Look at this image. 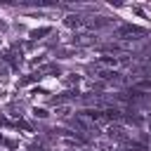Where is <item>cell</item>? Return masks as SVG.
Masks as SVG:
<instances>
[{
    "label": "cell",
    "mask_w": 151,
    "mask_h": 151,
    "mask_svg": "<svg viewBox=\"0 0 151 151\" xmlns=\"http://www.w3.org/2000/svg\"><path fill=\"white\" fill-rule=\"evenodd\" d=\"M80 118H85V120H90L92 125H104V123H111L109 118H106V113H104V109H83L80 113H78Z\"/></svg>",
    "instance_id": "1"
},
{
    "label": "cell",
    "mask_w": 151,
    "mask_h": 151,
    "mask_svg": "<svg viewBox=\"0 0 151 151\" xmlns=\"http://www.w3.org/2000/svg\"><path fill=\"white\" fill-rule=\"evenodd\" d=\"M146 31L139 28V26H132V24H125L116 31V38H123V40H137V38H144Z\"/></svg>",
    "instance_id": "2"
},
{
    "label": "cell",
    "mask_w": 151,
    "mask_h": 151,
    "mask_svg": "<svg viewBox=\"0 0 151 151\" xmlns=\"http://www.w3.org/2000/svg\"><path fill=\"white\" fill-rule=\"evenodd\" d=\"M64 24H66L68 28H85V24H87V19H85L83 14H66V19H64Z\"/></svg>",
    "instance_id": "3"
},
{
    "label": "cell",
    "mask_w": 151,
    "mask_h": 151,
    "mask_svg": "<svg viewBox=\"0 0 151 151\" xmlns=\"http://www.w3.org/2000/svg\"><path fill=\"white\" fill-rule=\"evenodd\" d=\"M76 97H78V92H76V90H66V92H61V94L52 97L50 101H52L54 106H64V101H71V99H76Z\"/></svg>",
    "instance_id": "4"
},
{
    "label": "cell",
    "mask_w": 151,
    "mask_h": 151,
    "mask_svg": "<svg viewBox=\"0 0 151 151\" xmlns=\"http://www.w3.org/2000/svg\"><path fill=\"white\" fill-rule=\"evenodd\" d=\"M94 42H97V35L92 33H78L73 38V45H94Z\"/></svg>",
    "instance_id": "5"
},
{
    "label": "cell",
    "mask_w": 151,
    "mask_h": 151,
    "mask_svg": "<svg viewBox=\"0 0 151 151\" xmlns=\"http://www.w3.org/2000/svg\"><path fill=\"white\" fill-rule=\"evenodd\" d=\"M109 134H111V137H116V139H120L123 144L127 142V137H125V130H123L120 125H111V127H109Z\"/></svg>",
    "instance_id": "6"
},
{
    "label": "cell",
    "mask_w": 151,
    "mask_h": 151,
    "mask_svg": "<svg viewBox=\"0 0 151 151\" xmlns=\"http://www.w3.org/2000/svg\"><path fill=\"white\" fill-rule=\"evenodd\" d=\"M47 33H52V28H50V26H42V28L31 31V38H33V40H38V38H42V35H47Z\"/></svg>",
    "instance_id": "7"
},
{
    "label": "cell",
    "mask_w": 151,
    "mask_h": 151,
    "mask_svg": "<svg viewBox=\"0 0 151 151\" xmlns=\"http://www.w3.org/2000/svg\"><path fill=\"white\" fill-rule=\"evenodd\" d=\"M132 87H134V90H139V92H146V90H151V78H144V80L134 83Z\"/></svg>",
    "instance_id": "8"
},
{
    "label": "cell",
    "mask_w": 151,
    "mask_h": 151,
    "mask_svg": "<svg viewBox=\"0 0 151 151\" xmlns=\"http://www.w3.org/2000/svg\"><path fill=\"white\" fill-rule=\"evenodd\" d=\"M14 125H17V127H21V130H26V132H31V130H33V127H31V125H28L26 120H17Z\"/></svg>",
    "instance_id": "9"
},
{
    "label": "cell",
    "mask_w": 151,
    "mask_h": 151,
    "mask_svg": "<svg viewBox=\"0 0 151 151\" xmlns=\"http://www.w3.org/2000/svg\"><path fill=\"white\" fill-rule=\"evenodd\" d=\"M57 113H59V116H68L71 109H68V106H57Z\"/></svg>",
    "instance_id": "10"
},
{
    "label": "cell",
    "mask_w": 151,
    "mask_h": 151,
    "mask_svg": "<svg viewBox=\"0 0 151 151\" xmlns=\"http://www.w3.org/2000/svg\"><path fill=\"white\" fill-rule=\"evenodd\" d=\"M33 113H35L38 118H45V116H47V111H45V109H33Z\"/></svg>",
    "instance_id": "11"
},
{
    "label": "cell",
    "mask_w": 151,
    "mask_h": 151,
    "mask_svg": "<svg viewBox=\"0 0 151 151\" xmlns=\"http://www.w3.org/2000/svg\"><path fill=\"white\" fill-rule=\"evenodd\" d=\"M0 28H5V24H2V21H0Z\"/></svg>",
    "instance_id": "12"
},
{
    "label": "cell",
    "mask_w": 151,
    "mask_h": 151,
    "mask_svg": "<svg viewBox=\"0 0 151 151\" xmlns=\"http://www.w3.org/2000/svg\"><path fill=\"white\" fill-rule=\"evenodd\" d=\"M33 151H45V149H33Z\"/></svg>",
    "instance_id": "13"
},
{
    "label": "cell",
    "mask_w": 151,
    "mask_h": 151,
    "mask_svg": "<svg viewBox=\"0 0 151 151\" xmlns=\"http://www.w3.org/2000/svg\"><path fill=\"white\" fill-rule=\"evenodd\" d=\"M149 64H151V57H149Z\"/></svg>",
    "instance_id": "14"
},
{
    "label": "cell",
    "mask_w": 151,
    "mask_h": 151,
    "mask_svg": "<svg viewBox=\"0 0 151 151\" xmlns=\"http://www.w3.org/2000/svg\"><path fill=\"white\" fill-rule=\"evenodd\" d=\"M0 142H2V137H0Z\"/></svg>",
    "instance_id": "15"
}]
</instances>
